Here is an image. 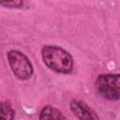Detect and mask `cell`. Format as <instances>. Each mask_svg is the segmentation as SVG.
Segmentation results:
<instances>
[{
	"instance_id": "cell-1",
	"label": "cell",
	"mask_w": 120,
	"mask_h": 120,
	"mask_svg": "<svg viewBox=\"0 0 120 120\" xmlns=\"http://www.w3.org/2000/svg\"><path fill=\"white\" fill-rule=\"evenodd\" d=\"M41 55L44 64L58 73H68L72 70L73 60L69 52L57 47L47 45L42 48Z\"/></svg>"
},
{
	"instance_id": "cell-6",
	"label": "cell",
	"mask_w": 120,
	"mask_h": 120,
	"mask_svg": "<svg viewBox=\"0 0 120 120\" xmlns=\"http://www.w3.org/2000/svg\"><path fill=\"white\" fill-rule=\"evenodd\" d=\"M14 114V110L10 104L0 103V120H13Z\"/></svg>"
},
{
	"instance_id": "cell-2",
	"label": "cell",
	"mask_w": 120,
	"mask_h": 120,
	"mask_svg": "<svg viewBox=\"0 0 120 120\" xmlns=\"http://www.w3.org/2000/svg\"><path fill=\"white\" fill-rule=\"evenodd\" d=\"M8 61L14 75L22 81L28 80L33 74V66L26 55L19 51H9L8 52Z\"/></svg>"
},
{
	"instance_id": "cell-4",
	"label": "cell",
	"mask_w": 120,
	"mask_h": 120,
	"mask_svg": "<svg viewBox=\"0 0 120 120\" xmlns=\"http://www.w3.org/2000/svg\"><path fill=\"white\" fill-rule=\"evenodd\" d=\"M70 110L80 120H99L96 112L82 100L73 99L70 102Z\"/></svg>"
},
{
	"instance_id": "cell-5",
	"label": "cell",
	"mask_w": 120,
	"mask_h": 120,
	"mask_svg": "<svg viewBox=\"0 0 120 120\" xmlns=\"http://www.w3.org/2000/svg\"><path fill=\"white\" fill-rule=\"evenodd\" d=\"M39 120H67L64 114L52 106L44 107L39 113Z\"/></svg>"
},
{
	"instance_id": "cell-3",
	"label": "cell",
	"mask_w": 120,
	"mask_h": 120,
	"mask_svg": "<svg viewBox=\"0 0 120 120\" xmlns=\"http://www.w3.org/2000/svg\"><path fill=\"white\" fill-rule=\"evenodd\" d=\"M96 85L98 91L109 100H118L120 98L119 74H101L98 77Z\"/></svg>"
},
{
	"instance_id": "cell-7",
	"label": "cell",
	"mask_w": 120,
	"mask_h": 120,
	"mask_svg": "<svg viewBox=\"0 0 120 120\" xmlns=\"http://www.w3.org/2000/svg\"><path fill=\"white\" fill-rule=\"evenodd\" d=\"M0 5L4 6L6 8H19L23 5V2L18 1V0H12V1H0Z\"/></svg>"
}]
</instances>
